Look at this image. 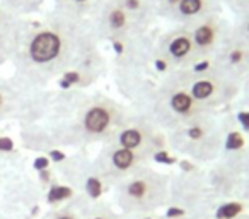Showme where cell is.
I'll return each instance as SVG.
<instances>
[{"label":"cell","instance_id":"cell-1","mask_svg":"<svg viewBox=\"0 0 249 219\" xmlns=\"http://www.w3.org/2000/svg\"><path fill=\"white\" fill-rule=\"evenodd\" d=\"M101 43L89 21H79L50 11L41 21L29 22L19 50L11 60L14 76L41 89L58 77H67Z\"/></svg>","mask_w":249,"mask_h":219},{"label":"cell","instance_id":"cell-22","mask_svg":"<svg viewBox=\"0 0 249 219\" xmlns=\"http://www.w3.org/2000/svg\"><path fill=\"white\" fill-rule=\"evenodd\" d=\"M222 2H224V7L234 14V18L249 14V0H222Z\"/></svg>","mask_w":249,"mask_h":219},{"label":"cell","instance_id":"cell-25","mask_svg":"<svg viewBox=\"0 0 249 219\" xmlns=\"http://www.w3.org/2000/svg\"><path fill=\"white\" fill-rule=\"evenodd\" d=\"M169 219H200L196 216H184V218H169Z\"/></svg>","mask_w":249,"mask_h":219},{"label":"cell","instance_id":"cell-24","mask_svg":"<svg viewBox=\"0 0 249 219\" xmlns=\"http://www.w3.org/2000/svg\"><path fill=\"white\" fill-rule=\"evenodd\" d=\"M239 96H242V103H244V106L249 108V77L242 82L241 94H239Z\"/></svg>","mask_w":249,"mask_h":219},{"label":"cell","instance_id":"cell-14","mask_svg":"<svg viewBox=\"0 0 249 219\" xmlns=\"http://www.w3.org/2000/svg\"><path fill=\"white\" fill-rule=\"evenodd\" d=\"M28 28L26 18L0 9V65L14 59Z\"/></svg>","mask_w":249,"mask_h":219},{"label":"cell","instance_id":"cell-26","mask_svg":"<svg viewBox=\"0 0 249 219\" xmlns=\"http://www.w3.org/2000/svg\"><path fill=\"white\" fill-rule=\"evenodd\" d=\"M0 219H7V218H4V216H0Z\"/></svg>","mask_w":249,"mask_h":219},{"label":"cell","instance_id":"cell-10","mask_svg":"<svg viewBox=\"0 0 249 219\" xmlns=\"http://www.w3.org/2000/svg\"><path fill=\"white\" fill-rule=\"evenodd\" d=\"M87 21L99 43L120 45L140 36L121 0H103Z\"/></svg>","mask_w":249,"mask_h":219},{"label":"cell","instance_id":"cell-17","mask_svg":"<svg viewBox=\"0 0 249 219\" xmlns=\"http://www.w3.org/2000/svg\"><path fill=\"white\" fill-rule=\"evenodd\" d=\"M124 216L113 204L104 200H94L86 204L82 219H123Z\"/></svg>","mask_w":249,"mask_h":219},{"label":"cell","instance_id":"cell-23","mask_svg":"<svg viewBox=\"0 0 249 219\" xmlns=\"http://www.w3.org/2000/svg\"><path fill=\"white\" fill-rule=\"evenodd\" d=\"M181 0H156V7H157V16L159 19H164Z\"/></svg>","mask_w":249,"mask_h":219},{"label":"cell","instance_id":"cell-16","mask_svg":"<svg viewBox=\"0 0 249 219\" xmlns=\"http://www.w3.org/2000/svg\"><path fill=\"white\" fill-rule=\"evenodd\" d=\"M103 0H53V12L79 21H87Z\"/></svg>","mask_w":249,"mask_h":219},{"label":"cell","instance_id":"cell-12","mask_svg":"<svg viewBox=\"0 0 249 219\" xmlns=\"http://www.w3.org/2000/svg\"><path fill=\"white\" fill-rule=\"evenodd\" d=\"M188 28H190L200 63H203L208 62L225 45L232 33V22L222 12H218V14L207 16L196 22H191L188 24Z\"/></svg>","mask_w":249,"mask_h":219},{"label":"cell","instance_id":"cell-7","mask_svg":"<svg viewBox=\"0 0 249 219\" xmlns=\"http://www.w3.org/2000/svg\"><path fill=\"white\" fill-rule=\"evenodd\" d=\"M106 142L139 151L156 158L160 151L167 149V136L142 108H128L123 122L118 125Z\"/></svg>","mask_w":249,"mask_h":219},{"label":"cell","instance_id":"cell-8","mask_svg":"<svg viewBox=\"0 0 249 219\" xmlns=\"http://www.w3.org/2000/svg\"><path fill=\"white\" fill-rule=\"evenodd\" d=\"M154 156L139 151L126 149L111 142H103L92 161V173L96 178L113 187L139 168L150 164Z\"/></svg>","mask_w":249,"mask_h":219},{"label":"cell","instance_id":"cell-21","mask_svg":"<svg viewBox=\"0 0 249 219\" xmlns=\"http://www.w3.org/2000/svg\"><path fill=\"white\" fill-rule=\"evenodd\" d=\"M239 199L249 202V153L242 156L241 163V190H239Z\"/></svg>","mask_w":249,"mask_h":219},{"label":"cell","instance_id":"cell-13","mask_svg":"<svg viewBox=\"0 0 249 219\" xmlns=\"http://www.w3.org/2000/svg\"><path fill=\"white\" fill-rule=\"evenodd\" d=\"M208 62L242 84L249 77V46L231 35L225 45Z\"/></svg>","mask_w":249,"mask_h":219},{"label":"cell","instance_id":"cell-11","mask_svg":"<svg viewBox=\"0 0 249 219\" xmlns=\"http://www.w3.org/2000/svg\"><path fill=\"white\" fill-rule=\"evenodd\" d=\"M38 91L16 76L12 79L0 77V123L29 119L39 103L35 94Z\"/></svg>","mask_w":249,"mask_h":219},{"label":"cell","instance_id":"cell-18","mask_svg":"<svg viewBox=\"0 0 249 219\" xmlns=\"http://www.w3.org/2000/svg\"><path fill=\"white\" fill-rule=\"evenodd\" d=\"M43 4L45 0H0V9L21 18H28L41 11Z\"/></svg>","mask_w":249,"mask_h":219},{"label":"cell","instance_id":"cell-3","mask_svg":"<svg viewBox=\"0 0 249 219\" xmlns=\"http://www.w3.org/2000/svg\"><path fill=\"white\" fill-rule=\"evenodd\" d=\"M166 136L167 149H173L174 153L198 164L208 166L224 156L229 127L222 112H208L171 130Z\"/></svg>","mask_w":249,"mask_h":219},{"label":"cell","instance_id":"cell-4","mask_svg":"<svg viewBox=\"0 0 249 219\" xmlns=\"http://www.w3.org/2000/svg\"><path fill=\"white\" fill-rule=\"evenodd\" d=\"M113 199L123 216L145 218L171 202V177L145 164L113 185Z\"/></svg>","mask_w":249,"mask_h":219},{"label":"cell","instance_id":"cell-20","mask_svg":"<svg viewBox=\"0 0 249 219\" xmlns=\"http://www.w3.org/2000/svg\"><path fill=\"white\" fill-rule=\"evenodd\" d=\"M232 36L244 45L249 46V14H244L241 18H235V22H232Z\"/></svg>","mask_w":249,"mask_h":219},{"label":"cell","instance_id":"cell-9","mask_svg":"<svg viewBox=\"0 0 249 219\" xmlns=\"http://www.w3.org/2000/svg\"><path fill=\"white\" fill-rule=\"evenodd\" d=\"M156 60L166 67V72L184 70L200 65L196 48L188 26H174L156 36L154 40Z\"/></svg>","mask_w":249,"mask_h":219},{"label":"cell","instance_id":"cell-15","mask_svg":"<svg viewBox=\"0 0 249 219\" xmlns=\"http://www.w3.org/2000/svg\"><path fill=\"white\" fill-rule=\"evenodd\" d=\"M224 11L222 0H181L179 4L164 18L169 24L188 26L212 14H218Z\"/></svg>","mask_w":249,"mask_h":219},{"label":"cell","instance_id":"cell-5","mask_svg":"<svg viewBox=\"0 0 249 219\" xmlns=\"http://www.w3.org/2000/svg\"><path fill=\"white\" fill-rule=\"evenodd\" d=\"M140 108L145 110L150 119L166 134L205 113L213 112V110L201 106L196 100L190 96L188 91H184L179 84L174 82L167 74L160 77L156 87L145 98V104Z\"/></svg>","mask_w":249,"mask_h":219},{"label":"cell","instance_id":"cell-2","mask_svg":"<svg viewBox=\"0 0 249 219\" xmlns=\"http://www.w3.org/2000/svg\"><path fill=\"white\" fill-rule=\"evenodd\" d=\"M69 103L63 110L55 108L46 123L45 139L53 149L106 142L128 112L120 101L104 94H73Z\"/></svg>","mask_w":249,"mask_h":219},{"label":"cell","instance_id":"cell-19","mask_svg":"<svg viewBox=\"0 0 249 219\" xmlns=\"http://www.w3.org/2000/svg\"><path fill=\"white\" fill-rule=\"evenodd\" d=\"M87 202H69V204H63L60 207L53 209L52 212L45 216L43 219H82L84 209H86Z\"/></svg>","mask_w":249,"mask_h":219},{"label":"cell","instance_id":"cell-28","mask_svg":"<svg viewBox=\"0 0 249 219\" xmlns=\"http://www.w3.org/2000/svg\"><path fill=\"white\" fill-rule=\"evenodd\" d=\"M248 139H249V134H248Z\"/></svg>","mask_w":249,"mask_h":219},{"label":"cell","instance_id":"cell-27","mask_svg":"<svg viewBox=\"0 0 249 219\" xmlns=\"http://www.w3.org/2000/svg\"><path fill=\"white\" fill-rule=\"evenodd\" d=\"M244 219H249V216H246V218H244Z\"/></svg>","mask_w":249,"mask_h":219},{"label":"cell","instance_id":"cell-6","mask_svg":"<svg viewBox=\"0 0 249 219\" xmlns=\"http://www.w3.org/2000/svg\"><path fill=\"white\" fill-rule=\"evenodd\" d=\"M205 67H191L184 70L166 72L174 82H178L184 91L190 93L193 100H196L201 106L222 112V108L234 103L241 94L242 84L222 72L218 67L210 62Z\"/></svg>","mask_w":249,"mask_h":219}]
</instances>
